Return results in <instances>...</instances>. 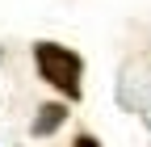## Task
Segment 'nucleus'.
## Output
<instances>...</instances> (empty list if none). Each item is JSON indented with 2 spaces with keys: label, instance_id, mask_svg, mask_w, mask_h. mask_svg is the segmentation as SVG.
<instances>
[{
  "label": "nucleus",
  "instance_id": "nucleus-1",
  "mask_svg": "<svg viewBox=\"0 0 151 147\" xmlns=\"http://www.w3.org/2000/svg\"><path fill=\"white\" fill-rule=\"evenodd\" d=\"M34 63H38V76H42L55 93H63L67 101H80L84 93V59L63 42H38L34 46Z\"/></svg>",
  "mask_w": 151,
  "mask_h": 147
},
{
  "label": "nucleus",
  "instance_id": "nucleus-2",
  "mask_svg": "<svg viewBox=\"0 0 151 147\" xmlns=\"http://www.w3.org/2000/svg\"><path fill=\"white\" fill-rule=\"evenodd\" d=\"M63 122H67V105L50 101V105H42V109H38V118H34V126H29V135L46 139V135H55V130H59Z\"/></svg>",
  "mask_w": 151,
  "mask_h": 147
},
{
  "label": "nucleus",
  "instance_id": "nucleus-3",
  "mask_svg": "<svg viewBox=\"0 0 151 147\" xmlns=\"http://www.w3.org/2000/svg\"><path fill=\"white\" fill-rule=\"evenodd\" d=\"M71 147H101V143L92 139V135H76V143H71Z\"/></svg>",
  "mask_w": 151,
  "mask_h": 147
}]
</instances>
